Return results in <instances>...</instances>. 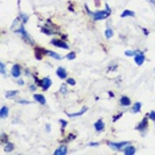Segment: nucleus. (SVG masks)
Masks as SVG:
<instances>
[{
	"label": "nucleus",
	"mask_w": 155,
	"mask_h": 155,
	"mask_svg": "<svg viewBox=\"0 0 155 155\" xmlns=\"http://www.w3.org/2000/svg\"><path fill=\"white\" fill-rule=\"evenodd\" d=\"M111 13V9L109 4H105V11H94L91 15V20L93 21H101V20H106Z\"/></svg>",
	"instance_id": "obj_1"
},
{
	"label": "nucleus",
	"mask_w": 155,
	"mask_h": 155,
	"mask_svg": "<svg viewBox=\"0 0 155 155\" xmlns=\"http://www.w3.org/2000/svg\"><path fill=\"white\" fill-rule=\"evenodd\" d=\"M16 33H19L20 35V37L23 38L24 41H25V43H28V44H31V45H35V41H33V38L29 36V35H28V32L25 31V28H24V24H21V25H20L19 28H17V29L15 31Z\"/></svg>",
	"instance_id": "obj_2"
},
{
	"label": "nucleus",
	"mask_w": 155,
	"mask_h": 155,
	"mask_svg": "<svg viewBox=\"0 0 155 155\" xmlns=\"http://www.w3.org/2000/svg\"><path fill=\"white\" fill-rule=\"evenodd\" d=\"M106 144L109 147H110L111 150H115V151H122L125 149L126 146H129V144H131V142H111V140H109L106 142Z\"/></svg>",
	"instance_id": "obj_3"
},
{
	"label": "nucleus",
	"mask_w": 155,
	"mask_h": 155,
	"mask_svg": "<svg viewBox=\"0 0 155 155\" xmlns=\"http://www.w3.org/2000/svg\"><path fill=\"white\" fill-rule=\"evenodd\" d=\"M147 129H149V117H144L142 121L135 126V130H138V131L144 137V134L147 133Z\"/></svg>",
	"instance_id": "obj_4"
},
{
	"label": "nucleus",
	"mask_w": 155,
	"mask_h": 155,
	"mask_svg": "<svg viewBox=\"0 0 155 155\" xmlns=\"http://www.w3.org/2000/svg\"><path fill=\"white\" fill-rule=\"evenodd\" d=\"M23 74V66L20 64H13L11 68V76L13 78H19Z\"/></svg>",
	"instance_id": "obj_5"
},
{
	"label": "nucleus",
	"mask_w": 155,
	"mask_h": 155,
	"mask_svg": "<svg viewBox=\"0 0 155 155\" xmlns=\"http://www.w3.org/2000/svg\"><path fill=\"white\" fill-rule=\"evenodd\" d=\"M51 45L61 49H69L68 43H65V40H62V38H53V40H51Z\"/></svg>",
	"instance_id": "obj_6"
},
{
	"label": "nucleus",
	"mask_w": 155,
	"mask_h": 155,
	"mask_svg": "<svg viewBox=\"0 0 155 155\" xmlns=\"http://www.w3.org/2000/svg\"><path fill=\"white\" fill-rule=\"evenodd\" d=\"M146 61V56H144V51H138L137 54L134 56V62H135L138 66L143 65V62Z\"/></svg>",
	"instance_id": "obj_7"
},
{
	"label": "nucleus",
	"mask_w": 155,
	"mask_h": 155,
	"mask_svg": "<svg viewBox=\"0 0 155 155\" xmlns=\"http://www.w3.org/2000/svg\"><path fill=\"white\" fill-rule=\"evenodd\" d=\"M52 84H53V81H52L51 78H49V77H43V78H41V89H43L44 91H47L49 87L52 86Z\"/></svg>",
	"instance_id": "obj_8"
},
{
	"label": "nucleus",
	"mask_w": 155,
	"mask_h": 155,
	"mask_svg": "<svg viewBox=\"0 0 155 155\" xmlns=\"http://www.w3.org/2000/svg\"><path fill=\"white\" fill-rule=\"evenodd\" d=\"M131 100H130V97L127 96H122L121 98H119V106L121 107H130L131 106Z\"/></svg>",
	"instance_id": "obj_9"
},
{
	"label": "nucleus",
	"mask_w": 155,
	"mask_h": 155,
	"mask_svg": "<svg viewBox=\"0 0 155 155\" xmlns=\"http://www.w3.org/2000/svg\"><path fill=\"white\" fill-rule=\"evenodd\" d=\"M94 130H96L97 133H102V131H105V127H106V126H105V122L102 121V119H97L96 122H94Z\"/></svg>",
	"instance_id": "obj_10"
},
{
	"label": "nucleus",
	"mask_w": 155,
	"mask_h": 155,
	"mask_svg": "<svg viewBox=\"0 0 155 155\" xmlns=\"http://www.w3.org/2000/svg\"><path fill=\"white\" fill-rule=\"evenodd\" d=\"M33 101L40 105H47V98L40 93H33Z\"/></svg>",
	"instance_id": "obj_11"
},
{
	"label": "nucleus",
	"mask_w": 155,
	"mask_h": 155,
	"mask_svg": "<svg viewBox=\"0 0 155 155\" xmlns=\"http://www.w3.org/2000/svg\"><path fill=\"white\" fill-rule=\"evenodd\" d=\"M56 74H57V77L60 80H65L68 78V72H66L65 68H62V66H60V68H57V72H56Z\"/></svg>",
	"instance_id": "obj_12"
},
{
	"label": "nucleus",
	"mask_w": 155,
	"mask_h": 155,
	"mask_svg": "<svg viewBox=\"0 0 155 155\" xmlns=\"http://www.w3.org/2000/svg\"><path fill=\"white\" fill-rule=\"evenodd\" d=\"M122 153L125 155H134V154H137V147L133 146V144H129V146H126L122 150Z\"/></svg>",
	"instance_id": "obj_13"
},
{
	"label": "nucleus",
	"mask_w": 155,
	"mask_h": 155,
	"mask_svg": "<svg viewBox=\"0 0 155 155\" xmlns=\"http://www.w3.org/2000/svg\"><path fill=\"white\" fill-rule=\"evenodd\" d=\"M68 154V146L64 143V144H60L58 149L54 150V155H65Z\"/></svg>",
	"instance_id": "obj_14"
},
{
	"label": "nucleus",
	"mask_w": 155,
	"mask_h": 155,
	"mask_svg": "<svg viewBox=\"0 0 155 155\" xmlns=\"http://www.w3.org/2000/svg\"><path fill=\"white\" fill-rule=\"evenodd\" d=\"M41 32L45 33V35H48V36H53V35H57L60 33V31L58 29H51V28H48V27H41Z\"/></svg>",
	"instance_id": "obj_15"
},
{
	"label": "nucleus",
	"mask_w": 155,
	"mask_h": 155,
	"mask_svg": "<svg viewBox=\"0 0 155 155\" xmlns=\"http://www.w3.org/2000/svg\"><path fill=\"white\" fill-rule=\"evenodd\" d=\"M40 49H41V52H43L44 54H47V56H51V57H53V58H56V60H60V58H61V56H60L58 53H56V52H53V51H48V49L41 48V47H40Z\"/></svg>",
	"instance_id": "obj_16"
},
{
	"label": "nucleus",
	"mask_w": 155,
	"mask_h": 155,
	"mask_svg": "<svg viewBox=\"0 0 155 155\" xmlns=\"http://www.w3.org/2000/svg\"><path fill=\"white\" fill-rule=\"evenodd\" d=\"M140 109H142V104H140V102H135V104H133L130 111H131L133 114H138V113L140 111Z\"/></svg>",
	"instance_id": "obj_17"
},
{
	"label": "nucleus",
	"mask_w": 155,
	"mask_h": 155,
	"mask_svg": "<svg viewBox=\"0 0 155 155\" xmlns=\"http://www.w3.org/2000/svg\"><path fill=\"white\" fill-rule=\"evenodd\" d=\"M3 146H4V147H3V150H4L5 153H11V151L15 150V146H13V143L9 142V140H8V142H5V143H3Z\"/></svg>",
	"instance_id": "obj_18"
},
{
	"label": "nucleus",
	"mask_w": 155,
	"mask_h": 155,
	"mask_svg": "<svg viewBox=\"0 0 155 155\" xmlns=\"http://www.w3.org/2000/svg\"><path fill=\"white\" fill-rule=\"evenodd\" d=\"M86 110H87V107H82L80 111H77V113H68V115L69 117H72V118H76V117H80V115L85 114Z\"/></svg>",
	"instance_id": "obj_19"
},
{
	"label": "nucleus",
	"mask_w": 155,
	"mask_h": 155,
	"mask_svg": "<svg viewBox=\"0 0 155 155\" xmlns=\"http://www.w3.org/2000/svg\"><path fill=\"white\" fill-rule=\"evenodd\" d=\"M8 114H9V109H8V106H4V105H3L2 109H0V117L4 119V118L8 117Z\"/></svg>",
	"instance_id": "obj_20"
},
{
	"label": "nucleus",
	"mask_w": 155,
	"mask_h": 155,
	"mask_svg": "<svg viewBox=\"0 0 155 155\" xmlns=\"http://www.w3.org/2000/svg\"><path fill=\"white\" fill-rule=\"evenodd\" d=\"M121 17L122 19H125V17H135V12L130 11V9H125V11H122Z\"/></svg>",
	"instance_id": "obj_21"
},
{
	"label": "nucleus",
	"mask_w": 155,
	"mask_h": 155,
	"mask_svg": "<svg viewBox=\"0 0 155 155\" xmlns=\"http://www.w3.org/2000/svg\"><path fill=\"white\" fill-rule=\"evenodd\" d=\"M19 93H20L19 90H8V91L5 93V97L9 98V100H12V98H15V97L19 96Z\"/></svg>",
	"instance_id": "obj_22"
},
{
	"label": "nucleus",
	"mask_w": 155,
	"mask_h": 155,
	"mask_svg": "<svg viewBox=\"0 0 155 155\" xmlns=\"http://www.w3.org/2000/svg\"><path fill=\"white\" fill-rule=\"evenodd\" d=\"M113 36H114V31H113L110 27H107L106 29H105V38L110 40V38H113Z\"/></svg>",
	"instance_id": "obj_23"
},
{
	"label": "nucleus",
	"mask_w": 155,
	"mask_h": 155,
	"mask_svg": "<svg viewBox=\"0 0 155 155\" xmlns=\"http://www.w3.org/2000/svg\"><path fill=\"white\" fill-rule=\"evenodd\" d=\"M17 17H19V20L24 24V25H25V24L28 23V19H29V16L25 15V13H23V12H20V13H19V16H17Z\"/></svg>",
	"instance_id": "obj_24"
},
{
	"label": "nucleus",
	"mask_w": 155,
	"mask_h": 155,
	"mask_svg": "<svg viewBox=\"0 0 155 155\" xmlns=\"http://www.w3.org/2000/svg\"><path fill=\"white\" fill-rule=\"evenodd\" d=\"M43 52H41V49H40V47H35V56H36V58L37 60H43Z\"/></svg>",
	"instance_id": "obj_25"
},
{
	"label": "nucleus",
	"mask_w": 155,
	"mask_h": 155,
	"mask_svg": "<svg viewBox=\"0 0 155 155\" xmlns=\"http://www.w3.org/2000/svg\"><path fill=\"white\" fill-rule=\"evenodd\" d=\"M60 94H68V84H61L60 86Z\"/></svg>",
	"instance_id": "obj_26"
},
{
	"label": "nucleus",
	"mask_w": 155,
	"mask_h": 155,
	"mask_svg": "<svg viewBox=\"0 0 155 155\" xmlns=\"http://www.w3.org/2000/svg\"><path fill=\"white\" fill-rule=\"evenodd\" d=\"M77 138V135H76V134H68V137H66V138H65V143H68V142H70V140H74Z\"/></svg>",
	"instance_id": "obj_27"
},
{
	"label": "nucleus",
	"mask_w": 155,
	"mask_h": 155,
	"mask_svg": "<svg viewBox=\"0 0 155 155\" xmlns=\"http://www.w3.org/2000/svg\"><path fill=\"white\" fill-rule=\"evenodd\" d=\"M0 73H2V76H5V74H7L5 64H4V62H0Z\"/></svg>",
	"instance_id": "obj_28"
},
{
	"label": "nucleus",
	"mask_w": 155,
	"mask_h": 155,
	"mask_svg": "<svg viewBox=\"0 0 155 155\" xmlns=\"http://www.w3.org/2000/svg\"><path fill=\"white\" fill-rule=\"evenodd\" d=\"M58 122H60V126H61V130L64 131V129L68 126V121H66V119H60Z\"/></svg>",
	"instance_id": "obj_29"
},
{
	"label": "nucleus",
	"mask_w": 155,
	"mask_h": 155,
	"mask_svg": "<svg viewBox=\"0 0 155 155\" xmlns=\"http://www.w3.org/2000/svg\"><path fill=\"white\" fill-rule=\"evenodd\" d=\"M137 52L138 51H125V56H127V57H134V56L137 54Z\"/></svg>",
	"instance_id": "obj_30"
},
{
	"label": "nucleus",
	"mask_w": 155,
	"mask_h": 155,
	"mask_svg": "<svg viewBox=\"0 0 155 155\" xmlns=\"http://www.w3.org/2000/svg\"><path fill=\"white\" fill-rule=\"evenodd\" d=\"M66 58L70 60V61H72V60H74L76 58V52H69V53L66 54Z\"/></svg>",
	"instance_id": "obj_31"
},
{
	"label": "nucleus",
	"mask_w": 155,
	"mask_h": 155,
	"mask_svg": "<svg viewBox=\"0 0 155 155\" xmlns=\"http://www.w3.org/2000/svg\"><path fill=\"white\" fill-rule=\"evenodd\" d=\"M66 84L70 86H74L76 85V80L74 78H66Z\"/></svg>",
	"instance_id": "obj_32"
},
{
	"label": "nucleus",
	"mask_w": 155,
	"mask_h": 155,
	"mask_svg": "<svg viewBox=\"0 0 155 155\" xmlns=\"http://www.w3.org/2000/svg\"><path fill=\"white\" fill-rule=\"evenodd\" d=\"M15 82L17 84V85H20V86H24V85H25V82H24V80H21V78H20V77H19V78H15Z\"/></svg>",
	"instance_id": "obj_33"
},
{
	"label": "nucleus",
	"mask_w": 155,
	"mask_h": 155,
	"mask_svg": "<svg viewBox=\"0 0 155 155\" xmlns=\"http://www.w3.org/2000/svg\"><path fill=\"white\" fill-rule=\"evenodd\" d=\"M8 135H7L5 133H2V143H5V142H8Z\"/></svg>",
	"instance_id": "obj_34"
},
{
	"label": "nucleus",
	"mask_w": 155,
	"mask_h": 155,
	"mask_svg": "<svg viewBox=\"0 0 155 155\" xmlns=\"http://www.w3.org/2000/svg\"><path fill=\"white\" fill-rule=\"evenodd\" d=\"M147 117H149V119H151V121H155V111H150L149 114H147Z\"/></svg>",
	"instance_id": "obj_35"
},
{
	"label": "nucleus",
	"mask_w": 155,
	"mask_h": 155,
	"mask_svg": "<svg viewBox=\"0 0 155 155\" xmlns=\"http://www.w3.org/2000/svg\"><path fill=\"white\" fill-rule=\"evenodd\" d=\"M122 115H123V113H118V114H117V115H114V117H113V118H111V119H113V122L118 121V119H119V118H121V117H122Z\"/></svg>",
	"instance_id": "obj_36"
},
{
	"label": "nucleus",
	"mask_w": 155,
	"mask_h": 155,
	"mask_svg": "<svg viewBox=\"0 0 155 155\" xmlns=\"http://www.w3.org/2000/svg\"><path fill=\"white\" fill-rule=\"evenodd\" d=\"M100 142H89V143H87V146H89V147H98V146H100Z\"/></svg>",
	"instance_id": "obj_37"
},
{
	"label": "nucleus",
	"mask_w": 155,
	"mask_h": 155,
	"mask_svg": "<svg viewBox=\"0 0 155 155\" xmlns=\"http://www.w3.org/2000/svg\"><path fill=\"white\" fill-rule=\"evenodd\" d=\"M17 104H20V105H28V104H31V102L28 101V100H21V98H20V100L17 101Z\"/></svg>",
	"instance_id": "obj_38"
},
{
	"label": "nucleus",
	"mask_w": 155,
	"mask_h": 155,
	"mask_svg": "<svg viewBox=\"0 0 155 155\" xmlns=\"http://www.w3.org/2000/svg\"><path fill=\"white\" fill-rule=\"evenodd\" d=\"M37 87H38V86L36 85V84H31V85H29V90H31V91H35V90L37 89Z\"/></svg>",
	"instance_id": "obj_39"
},
{
	"label": "nucleus",
	"mask_w": 155,
	"mask_h": 155,
	"mask_svg": "<svg viewBox=\"0 0 155 155\" xmlns=\"http://www.w3.org/2000/svg\"><path fill=\"white\" fill-rule=\"evenodd\" d=\"M85 11H86V13H87V15H89V16L91 17V15H93V12L90 11V8H89V7H87V4H85Z\"/></svg>",
	"instance_id": "obj_40"
},
{
	"label": "nucleus",
	"mask_w": 155,
	"mask_h": 155,
	"mask_svg": "<svg viewBox=\"0 0 155 155\" xmlns=\"http://www.w3.org/2000/svg\"><path fill=\"white\" fill-rule=\"evenodd\" d=\"M111 70H117V65L111 64L110 66H109V68H107V72H111Z\"/></svg>",
	"instance_id": "obj_41"
},
{
	"label": "nucleus",
	"mask_w": 155,
	"mask_h": 155,
	"mask_svg": "<svg viewBox=\"0 0 155 155\" xmlns=\"http://www.w3.org/2000/svg\"><path fill=\"white\" fill-rule=\"evenodd\" d=\"M24 73H25V74H27L28 77H33V76H35V74H33V73H32V72H31V70H29V69H27V70H25V72H24Z\"/></svg>",
	"instance_id": "obj_42"
},
{
	"label": "nucleus",
	"mask_w": 155,
	"mask_h": 155,
	"mask_svg": "<svg viewBox=\"0 0 155 155\" xmlns=\"http://www.w3.org/2000/svg\"><path fill=\"white\" fill-rule=\"evenodd\" d=\"M142 32H143V35H146V36H147V35L150 33V31H149V29H146V28H142Z\"/></svg>",
	"instance_id": "obj_43"
},
{
	"label": "nucleus",
	"mask_w": 155,
	"mask_h": 155,
	"mask_svg": "<svg viewBox=\"0 0 155 155\" xmlns=\"http://www.w3.org/2000/svg\"><path fill=\"white\" fill-rule=\"evenodd\" d=\"M45 131L51 133V125H45Z\"/></svg>",
	"instance_id": "obj_44"
},
{
	"label": "nucleus",
	"mask_w": 155,
	"mask_h": 155,
	"mask_svg": "<svg viewBox=\"0 0 155 155\" xmlns=\"http://www.w3.org/2000/svg\"><path fill=\"white\" fill-rule=\"evenodd\" d=\"M149 2L151 3V4H154V5H155V0H149Z\"/></svg>",
	"instance_id": "obj_45"
},
{
	"label": "nucleus",
	"mask_w": 155,
	"mask_h": 155,
	"mask_svg": "<svg viewBox=\"0 0 155 155\" xmlns=\"http://www.w3.org/2000/svg\"><path fill=\"white\" fill-rule=\"evenodd\" d=\"M154 125H155V121H154Z\"/></svg>",
	"instance_id": "obj_46"
},
{
	"label": "nucleus",
	"mask_w": 155,
	"mask_h": 155,
	"mask_svg": "<svg viewBox=\"0 0 155 155\" xmlns=\"http://www.w3.org/2000/svg\"><path fill=\"white\" fill-rule=\"evenodd\" d=\"M154 70H155V68H154Z\"/></svg>",
	"instance_id": "obj_47"
}]
</instances>
